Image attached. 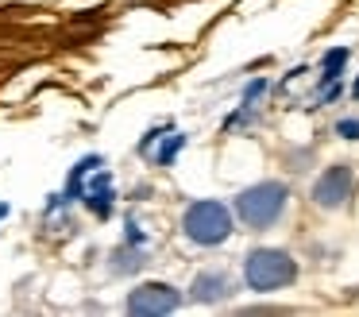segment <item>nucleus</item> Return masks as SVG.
<instances>
[{
	"label": "nucleus",
	"instance_id": "obj_1",
	"mask_svg": "<svg viewBox=\"0 0 359 317\" xmlns=\"http://www.w3.org/2000/svg\"><path fill=\"white\" fill-rule=\"evenodd\" d=\"M286 201H290V190L282 182H255L236 198V216H240L251 232H263V228H271V224L282 221Z\"/></svg>",
	"mask_w": 359,
	"mask_h": 317
},
{
	"label": "nucleus",
	"instance_id": "obj_2",
	"mask_svg": "<svg viewBox=\"0 0 359 317\" xmlns=\"http://www.w3.org/2000/svg\"><path fill=\"white\" fill-rule=\"evenodd\" d=\"M294 278H297V263H294V255L282 252V247H255V252H248V259H243V283L259 294L282 290V286H290Z\"/></svg>",
	"mask_w": 359,
	"mask_h": 317
},
{
	"label": "nucleus",
	"instance_id": "obj_3",
	"mask_svg": "<svg viewBox=\"0 0 359 317\" xmlns=\"http://www.w3.org/2000/svg\"><path fill=\"white\" fill-rule=\"evenodd\" d=\"M182 232H186V240H194V244H201V247L224 244L236 232L232 209L220 205V201H194V205L186 209V216H182Z\"/></svg>",
	"mask_w": 359,
	"mask_h": 317
},
{
	"label": "nucleus",
	"instance_id": "obj_4",
	"mask_svg": "<svg viewBox=\"0 0 359 317\" xmlns=\"http://www.w3.org/2000/svg\"><path fill=\"white\" fill-rule=\"evenodd\" d=\"M178 306H182V290H174L170 283H143L128 294V313H135V317L174 313Z\"/></svg>",
	"mask_w": 359,
	"mask_h": 317
},
{
	"label": "nucleus",
	"instance_id": "obj_5",
	"mask_svg": "<svg viewBox=\"0 0 359 317\" xmlns=\"http://www.w3.org/2000/svg\"><path fill=\"white\" fill-rule=\"evenodd\" d=\"M351 190H355V170H351L348 162H332V167L313 182V205L340 209V205H348Z\"/></svg>",
	"mask_w": 359,
	"mask_h": 317
},
{
	"label": "nucleus",
	"instance_id": "obj_6",
	"mask_svg": "<svg viewBox=\"0 0 359 317\" xmlns=\"http://www.w3.org/2000/svg\"><path fill=\"white\" fill-rule=\"evenodd\" d=\"M228 294H232V278H228V271H201V275L194 278V286H189V298L205 302V306L224 302Z\"/></svg>",
	"mask_w": 359,
	"mask_h": 317
},
{
	"label": "nucleus",
	"instance_id": "obj_7",
	"mask_svg": "<svg viewBox=\"0 0 359 317\" xmlns=\"http://www.w3.org/2000/svg\"><path fill=\"white\" fill-rule=\"evenodd\" d=\"M143 252L140 247H120L116 255H112V271H116V275H132V271H140L143 267Z\"/></svg>",
	"mask_w": 359,
	"mask_h": 317
},
{
	"label": "nucleus",
	"instance_id": "obj_8",
	"mask_svg": "<svg viewBox=\"0 0 359 317\" xmlns=\"http://www.w3.org/2000/svg\"><path fill=\"white\" fill-rule=\"evenodd\" d=\"M344 62H348V46H332V51L325 54V74H320V82H325V85H332L336 77H340Z\"/></svg>",
	"mask_w": 359,
	"mask_h": 317
},
{
	"label": "nucleus",
	"instance_id": "obj_9",
	"mask_svg": "<svg viewBox=\"0 0 359 317\" xmlns=\"http://www.w3.org/2000/svg\"><path fill=\"white\" fill-rule=\"evenodd\" d=\"M89 198V209H93L97 216H109V209H112V193H109V182H104L101 178V186H97V190H89L86 193Z\"/></svg>",
	"mask_w": 359,
	"mask_h": 317
},
{
	"label": "nucleus",
	"instance_id": "obj_10",
	"mask_svg": "<svg viewBox=\"0 0 359 317\" xmlns=\"http://www.w3.org/2000/svg\"><path fill=\"white\" fill-rule=\"evenodd\" d=\"M182 147H186V136H174L170 143H166L163 151H158V162H163V167H170V162H174V155H178Z\"/></svg>",
	"mask_w": 359,
	"mask_h": 317
},
{
	"label": "nucleus",
	"instance_id": "obj_11",
	"mask_svg": "<svg viewBox=\"0 0 359 317\" xmlns=\"http://www.w3.org/2000/svg\"><path fill=\"white\" fill-rule=\"evenodd\" d=\"M336 131H340L344 139H359V120H340V124H336Z\"/></svg>",
	"mask_w": 359,
	"mask_h": 317
},
{
	"label": "nucleus",
	"instance_id": "obj_12",
	"mask_svg": "<svg viewBox=\"0 0 359 317\" xmlns=\"http://www.w3.org/2000/svg\"><path fill=\"white\" fill-rule=\"evenodd\" d=\"M263 89H266V82H263V77H259V82H251L248 89H243V101H248V105H251V101H255V97H259V93H263Z\"/></svg>",
	"mask_w": 359,
	"mask_h": 317
},
{
	"label": "nucleus",
	"instance_id": "obj_13",
	"mask_svg": "<svg viewBox=\"0 0 359 317\" xmlns=\"http://www.w3.org/2000/svg\"><path fill=\"white\" fill-rule=\"evenodd\" d=\"M351 97H359V82H355V85H351Z\"/></svg>",
	"mask_w": 359,
	"mask_h": 317
}]
</instances>
